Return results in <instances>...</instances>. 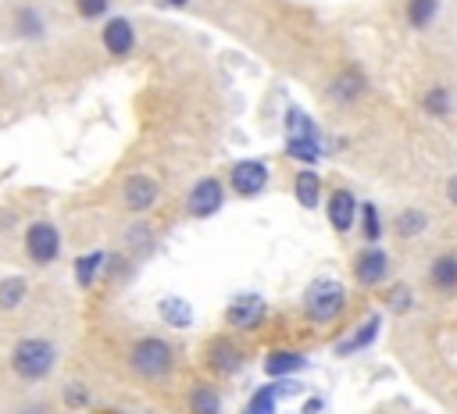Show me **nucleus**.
Segmentation results:
<instances>
[{
  "mask_svg": "<svg viewBox=\"0 0 457 414\" xmlns=\"http://www.w3.org/2000/svg\"><path fill=\"white\" fill-rule=\"evenodd\" d=\"M7 368L14 371V378L36 385V382H43V378L54 375V368H57V346L50 339H43V335H21V339H14V346L7 353Z\"/></svg>",
  "mask_w": 457,
  "mask_h": 414,
  "instance_id": "f257e3e1",
  "label": "nucleus"
},
{
  "mask_svg": "<svg viewBox=\"0 0 457 414\" xmlns=\"http://www.w3.org/2000/svg\"><path fill=\"white\" fill-rule=\"evenodd\" d=\"M286 157L296 161L300 168H314L325 157V136L318 132L311 114L300 111L296 104L286 107Z\"/></svg>",
  "mask_w": 457,
  "mask_h": 414,
  "instance_id": "f03ea898",
  "label": "nucleus"
},
{
  "mask_svg": "<svg viewBox=\"0 0 457 414\" xmlns=\"http://www.w3.org/2000/svg\"><path fill=\"white\" fill-rule=\"evenodd\" d=\"M129 368L143 382H168L175 371V346L164 335H139L129 346Z\"/></svg>",
  "mask_w": 457,
  "mask_h": 414,
  "instance_id": "7ed1b4c3",
  "label": "nucleus"
},
{
  "mask_svg": "<svg viewBox=\"0 0 457 414\" xmlns=\"http://www.w3.org/2000/svg\"><path fill=\"white\" fill-rule=\"evenodd\" d=\"M346 300H350L346 286L332 275H321V278L307 282V289H303V314L314 325H328L346 310Z\"/></svg>",
  "mask_w": 457,
  "mask_h": 414,
  "instance_id": "20e7f679",
  "label": "nucleus"
},
{
  "mask_svg": "<svg viewBox=\"0 0 457 414\" xmlns=\"http://www.w3.org/2000/svg\"><path fill=\"white\" fill-rule=\"evenodd\" d=\"M350 275H353V282L361 286V289H378V286H386L389 282V275H393V253L386 250V246H361L357 253H353V261H350Z\"/></svg>",
  "mask_w": 457,
  "mask_h": 414,
  "instance_id": "39448f33",
  "label": "nucleus"
},
{
  "mask_svg": "<svg viewBox=\"0 0 457 414\" xmlns=\"http://www.w3.org/2000/svg\"><path fill=\"white\" fill-rule=\"evenodd\" d=\"M225 193H228V182H225V178H218V175L196 178V182L189 186V193H186V214H189L193 221L214 218V214L225 207Z\"/></svg>",
  "mask_w": 457,
  "mask_h": 414,
  "instance_id": "423d86ee",
  "label": "nucleus"
},
{
  "mask_svg": "<svg viewBox=\"0 0 457 414\" xmlns=\"http://www.w3.org/2000/svg\"><path fill=\"white\" fill-rule=\"evenodd\" d=\"M21 246H25V257H29L36 268H46V264H54V261L61 257L64 239H61V228H57L54 221L39 218V221H32V225L25 228Z\"/></svg>",
  "mask_w": 457,
  "mask_h": 414,
  "instance_id": "0eeeda50",
  "label": "nucleus"
},
{
  "mask_svg": "<svg viewBox=\"0 0 457 414\" xmlns=\"http://www.w3.org/2000/svg\"><path fill=\"white\" fill-rule=\"evenodd\" d=\"M100 46H104V54H107L111 61H129V57L136 54V46H139V29H136V21H132L129 14H111V18H104V25H100Z\"/></svg>",
  "mask_w": 457,
  "mask_h": 414,
  "instance_id": "6e6552de",
  "label": "nucleus"
},
{
  "mask_svg": "<svg viewBox=\"0 0 457 414\" xmlns=\"http://www.w3.org/2000/svg\"><path fill=\"white\" fill-rule=\"evenodd\" d=\"M368 96V75L357 68V64H343L328 82H325V100L339 111L346 107H357L361 100Z\"/></svg>",
  "mask_w": 457,
  "mask_h": 414,
  "instance_id": "1a4fd4ad",
  "label": "nucleus"
},
{
  "mask_svg": "<svg viewBox=\"0 0 457 414\" xmlns=\"http://www.w3.org/2000/svg\"><path fill=\"white\" fill-rule=\"evenodd\" d=\"M225 182H228V189L239 200H253V196H261L271 186V168L264 161H257V157H243V161H236L228 168V178Z\"/></svg>",
  "mask_w": 457,
  "mask_h": 414,
  "instance_id": "9d476101",
  "label": "nucleus"
},
{
  "mask_svg": "<svg viewBox=\"0 0 457 414\" xmlns=\"http://www.w3.org/2000/svg\"><path fill=\"white\" fill-rule=\"evenodd\" d=\"M268 321V300L261 293H236L225 303V325L232 332H253Z\"/></svg>",
  "mask_w": 457,
  "mask_h": 414,
  "instance_id": "9b49d317",
  "label": "nucleus"
},
{
  "mask_svg": "<svg viewBox=\"0 0 457 414\" xmlns=\"http://www.w3.org/2000/svg\"><path fill=\"white\" fill-rule=\"evenodd\" d=\"M204 364H207L211 375L228 378V375H236V371L246 364V350H243L232 335H211V339L204 343Z\"/></svg>",
  "mask_w": 457,
  "mask_h": 414,
  "instance_id": "f8f14e48",
  "label": "nucleus"
},
{
  "mask_svg": "<svg viewBox=\"0 0 457 414\" xmlns=\"http://www.w3.org/2000/svg\"><path fill=\"white\" fill-rule=\"evenodd\" d=\"M321 211H325V221H328V228H332L336 236H350L353 225H357L361 200L353 196V189H346V186H332L328 196H325V203H321Z\"/></svg>",
  "mask_w": 457,
  "mask_h": 414,
  "instance_id": "ddd939ff",
  "label": "nucleus"
},
{
  "mask_svg": "<svg viewBox=\"0 0 457 414\" xmlns=\"http://www.w3.org/2000/svg\"><path fill=\"white\" fill-rule=\"evenodd\" d=\"M157 196H161V186H157L154 175L132 171V175L121 178V207H125L129 214H146V211L157 203Z\"/></svg>",
  "mask_w": 457,
  "mask_h": 414,
  "instance_id": "4468645a",
  "label": "nucleus"
},
{
  "mask_svg": "<svg viewBox=\"0 0 457 414\" xmlns=\"http://www.w3.org/2000/svg\"><path fill=\"white\" fill-rule=\"evenodd\" d=\"M382 335V310H371L346 339L336 343V357H353V353H364L368 346H375V339Z\"/></svg>",
  "mask_w": 457,
  "mask_h": 414,
  "instance_id": "2eb2a0df",
  "label": "nucleus"
},
{
  "mask_svg": "<svg viewBox=\"0 0 457 414\" xmlns=\"http://www.w3.org/2000/svg\"><path fill=\"white\" fill-rule=\"evenodd\" d=\"M428 289L439 296H457V250H443L428 261Z\"/></svg>",
  "mask_w": 457,
  "mask_h": 414,
  "instance_id": "dca6fc26",
  "label": "nucleus"
},
{
  "mask_svg": "<svg viewBox=\"0 0 457 414\" xmlns=\"http://www.w3.org/2000/svg\"><path fill=\"white\" fill-rule=\"evenodd\" d=\"M107 264H111V253L107 250H86L71 261V275H75V286L79 289H93L104 275H107Z\"/></svg>",
  "mask_w": 457,
  "mask_h": 414,
  "instance_id": "f3484780",
  "label": "nucleus"
},
{
  "mask_svg": "<svg viewBox=\"0 0 457 414\" xmlns=\"http://www.w3.org/2000/svg\"><path fill=\"white\" fill-rule=\"evenodd\" d=\"M11 32H14V39L36 43V39L46 36V18L39 14V7H32V4H18V7L11 11Z\"/></svg>",
  "mask_w": 457,
  "mask_h": 414,
  "instance_id": "a211bd4d",
  "label": "nucleus"
},
{
  "mask_svg": "<svg viewBox=\"0 0 457 414\" xmlns=\"http://www.w3.org/2000/svg\"><path fill=\"white\" fill-rule=\"evenodd\" d=\"M293 200L303 211H318L325 203V186H321V175L314 168H300L293 175Z\"/></svg>",
  "mask_w": 457,
  "mask_h": 414,
  "instance_id": "6ab92c4d",
  "label": "nucleus"
},
{
  "mask_svg": "<svg viewBox=\"0 0 457 414\" xmlns=\"http://www.w3.org/2000/svg\"><path fill=\"white\" fill-rule=\"evenodd\" d=\"M293 393H296V382H289V378H271L268 385H261V389L250 396V403H246L243 414H275V403H278L282 396H293Z\"/></svg>",
  "mask_w": 457,
  "mask_h": 414,
  "instance_id": "aec40b11",
  "label": "nucleus"
},
{
  "mask_svg": "<svg viewBox=\"0 0 457 414\" xmlns=\"http://www.w3.org/2000/svg\"><path fill=\"white\" fill-rule=\"evenodd\" d=\"M418 107H421L428 118H450V114L457 111V96H453L450 86L436 82V86H428V89L418 93Z\"/></svg>",
  "mask_w": 457,
  "mask_h": 414,
  "instance_id": "412c9836",
  "label": "nucleus"
},
{
  "mask_svg": "<svg viewBox=\"0 0 457 414\" xmlns=\"http://www.w3.org/2000/svg\"><path fill=\"white\" fill-rule=\"evenodd\" d=\"M307 368V357L300 350H271L264 357V375L268 378H289V375H300Z\"/></svg>",
  "mask_w": 457,
  "mask_h": 414,
  "instance_id": "4be33fe9",
  "label": "nucleus"
},
{
  "mask_svg": "<svg viewBox=\"0 0 457 414\" xmlns=\"http://www.w3.org/2000/svg\"><path fill=\"white\" fill-rule=\"evenodd\" d=\"M357 236H361L368 246L382 243V236H386V221H382V211H378V203H371V200H361V211H357Z\"/></svg>",
  "mask_w": 457,
  "mask_h": 414,
  "instance_id": "5701e85b",
  "label": "nucleus"
},
{
  "mask_svg": "<svg viewBox=\"0 0 457 414\" xmlns=\"http://www.w3.org/2000/svg\"><path fill=\"white\" fill-rule=\"evenodd\" d=\"M428 232V214L421 211V207H403L396 218H393V236L396 239H418V236H425Z\"/></svg>",
  "mask_w": 457,
  "mask_h": 414,
  "instance_id": "b1692460",
  "label": "nucleus"
},
{
  "mask_svg": "<svg viewBox=\"0 0 457 414\" xmlns=\"http://www.w3.org/2000/svg\"><path fill=\"white\" fill-rule=\"evenodd\" d=\"M439 0H403V21L414 29V32H425L436 25L439 18Z\"/></svg>",
  "mask_w": 457,
  "mask_h": 414,
  "instance_id": "393cba45",
  "label": "nucleus"
},
{
  "mask_svg": "<svg viewBox=\"0 0 457 414\" xmlns=\"http://www.w3.org/2000/svg\"><path fill=\"white\" fill-rule=\"evenodd\" d=\"M157 318L168 328H189L193 325V307L182 296H164V300H157Z\"/></svg>",
  "mask_w": 457,
  "mask_h": 414,
  "instance_id": "a878e982",
  "label": "nucleus"
},
{
  "mask_svg": "<svg viewBox=\"0 0 457 414\" xmlns=\"http://www.w3.org/2000/svg\"><path fill=\"white\" fill-rule=\"evenodd\" d=\"M29 300V282L21 275H4L0 278V310H18Z\"/></svg>",
  "mask_w": 457,
  "mask_h": 414,
  "instance_id": "bb28decb",
  "label": "nucleus"
},
{
  "mask_svg": "<svg viewBox=\"0 0 457 414\" xmlns=\"http://www.w3.org/2000/svg\"><path fill=\"white\" fill-rule=\"evenodd\" d=\"M189 414H221V393L211 382L189 389Z\"/></svg>",
  "mask_w": 457,
  "mask_h": 414,
  "instance_id": "cd10ccee",
  "label": "nucleus"
},
{
  "mask_svg": "<svg viewBox=\"0 0 457 414\" xmlns=\"http://www.w3.org/2000/svg\"><path fill=\"white\" fill-rule=\"evenodd\" d=\"M382 303H386L389 314H411L414 310V289L403 286V282H396V286H389L382 293Z\"/></svg>",
  "mask_w": 457,
  "mask_h": 414,
  "instance_id": "c85d7f7f",
  "label": "nucleus"
},
{
  "mask_svg": "<svg viewBox=\"0 0 457 414\" xmlns=\"http://www.w3.org/2000/svg\"><path fill=\"white\" fill-rule=\"evenodd\" d=\"M61 400H64L68 410H86V407H89V389H86V382L71 378V382L61 389Z\"/></svg>",
  "mask_w": 457,
  "mask_h": 414,
  "instance_id": "c756f323",
  "label": "nucleus"
},
{
  "mask_svg": "<svg viewBox=\"0 0 457 414\" xmlns=\"http://www.w3.org/2000/svg\"><path fill=\"white\" fill-rule=\"evenodd\" d=\"M71 7H75V14H79L82 21L111 18V14H107V11H111V0H71Z\"/></svg>",
  "mask_w": 457,
  "mask_h": 414,
  "instance_id": "7c9ffc66",
  "label": "nucleus"
},
{
  "mask_svg": "<svg viewBox=\"0 0 457 414\" xmlns=\"http://www.w3.org/2000/svg\"><path fill=\"white\" fill-rule=\"evenodd\" d=\"M321 407H325V400H321V396H311V400L303 403V414H321Z\"/></svg>",
  "mask_w": 457,
  "mask_h": 414,
  "instance_id": "2f4dec72",
  "label": "nucleus"
},
{
  "mask_svg": "<svg viewBox=\"0 0 457 414\" xmlns=\"http://www.w3.org/2000/svg\"><path fill=\"white\" fill-rule=\"evenodd\" d=\"M446 200H450V207H457V175L446 178Z\"/></svg>",
  "mask_w": 457,
  "mask_h": 414,
  "instance_id": "473e14b6",
  "label": "nucleus"
},
{
  "mask_svg": "<svg viewBox=\"0 0 457 414\" xmlns=\"http://www.w3.org/2000/svg\"><path fill=\"white\" fill-rule=\"evenodd\" d=\"M161 4H164V7H171V11H186L193 0H161Z\"/></svg>",
  "mask_w": 457,
  "mask_h": 414,
  "instance_id": "72a5a7b5",
  "label": "nucleus"
},
{
  "mask_svg": "<svg viewBox=\"0 0 457 414\" xmlns=\"http://www.w3.org/2000/svg\"><path fill=\"white\" fill-rule=\"evenodd\" d=\"M104 414H114V410H104Z\"/></svg>",
  "mask_w": 457,
  "mask_h": 414,
  "instance_id": "f704fd0d",
  "label": "nucleus"
}]
</instances>
